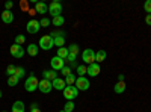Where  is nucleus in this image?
<instances>
[{
	"label": "nucleus",
	"instance_id": "obj_1",
	"mask_svg": "<svg viewBox=\"0 0 151 112\" xmlns=\"http://www.w3.org/2000/svg\"><path fill=\"white\" fill-rule=\"evenodd\" d=\"M38 85H40V80L36 79L35 74H29L26 77V82H24V88H26L27 92H35L38 90Z\"/></svg>",
	"mask_w": 151,
	"mask_h": 112
},
{
	"label": "nucleus",
	"instance_id": "obj_2",
	"mask_svg": "<svg viewBox=\"0 0 151 112\" xmlns=\"http://www.w3.org/2000/svg\"><path fill=\"white\" fill-rule=\"evenodd\" d=\"M79 95V90L74 85H67L64 90V97L67 98V102H74L76 97Z\"/></svg>",
	"mask_w": 151,
	"mask_h": 112
},
{
	"label": "nucleus",
	"instance_id": "obj_3",
	"mask_svg": "<svg viewBox=\"0 0 151 112\" xmlns=\"http://www.w3.org/2000/svg\"><path fill=\"white\" fill-rule=\"evenodd\" d=\"M48 14L52 15L53 18L55 17H59V15H62V3L60 2H52L48 5Z\"/></svg>",
	"mask_w": 151,
	"mask_h": 112
},
{
	"label": "nucleus",
	"instance_id": "obj_4",
	"mask_svg": "<svg viewBox=\"0 0 151 112\" xmlns=\"http://www.w3.org/2000/svg\"><path fill=\"white\" fill-rule=\"evenodd\" d=\"M82 61L88 65L94 64L95 62V50H92V48H85L83 53H82Z\"/></svg>",
	"mask_w": 151,
	"mask_h": 112
},
{
	"label": "nucleus",
	"instance_id": "obj_5",
	"mask_svg": "<svg viewBox=\"0 0 151 112\" xmlns=\"http://www.w3.org/2000/svg\"><path fill=\"white\" fill-rule=\"evenodd\" d=\"M53 46H55V41H53V38L50 35L41 36V40H40V48H42V50H50Z\"/></svg>",
	"mask_w": 151,
	"mask_h": 112
},
{
	"label": "nucleus",
	"instance_id": "obj_6",
	"mask_svg": "<svg viewBox=\"0 0 151 112\" xmlns=\"http://www.w3.org/2000/svg\"><path fill=\"white\" fill-rule=\"evenodd\" d=\"M76 88H77L79 91H88L89 90V80H88V77L86 76H83V77H77L76 79Z\"/></svg>",
	"mask_w": 151,
	"mask_h": 112
},
{
	"label": "nucleus",
	"instance_id": "obj_7",
	"mask_svg": "<svg viewBox=\"0 0 151 112\" xmlns=\"http://www.w3.org/2000/svg\"><path fill=\"white\" fill-rule=\"evenodd\" d=\"M50 65H52V70H55V71H60L62 68L65 67V61H64V59H60L59 56H55V58L50 59Z\"/></svg>",
	"mask_w": 151,
	"mask_h": 112
},
{
	"label": "nucleus",
	"instance_id": "obj_8",
	"mask_svg": "<svg viewBox=\"0 0 151 112\" xmlns=\"http://www.w3.org/2000/svg\"><path fill=\"white\" fill-rule=\"evenodd\" d=\"M9 52H11V55L14 56V58H17V59H20V58H23L24 56V53H26V50L21 47V46H18V44H12L11 46V48H9Z\"/></svg>",
	"mask_w": 151,
	"mask_h": 112
},
{
	"label": "nucleus",
	"instance_id": "obj_9",
	"mask_svg": "<svg viewBox=\"0 0 151 112\" xmlns=\"http://www.w3.org/2000/svg\"><path fill=\"white\" fill-rule=\"evenodd\" d=\"M40 21L38 20H30V21H27V24H26V29H27V33H30V35H35V33H38L40 32Z\"/></svg>",
	"mask_w": 151,
	"mask_h": 112
},
{
	"label": "nucleus",
	"instance_id": "obj_10",
	"mask_svg": "<svg viewBox=\"0 0 151 112\" xmlns=\"http://www.w3.org/2000/svg\"><path fill=\"white\" fill-rule=\"evenodd\" d=\"M52 88H53V85H52V82H50V80H45V79L40 80V85H38V90H40L42 94H48L50 91H52Z\"/></svg>",
	"mask_w": 151,
	"mask_h": 112
},
{
	"label": "nucleus",
	"instance_id": "obj_11",
	"mask_svg": "<svg viewBox=\"0 0 151 112\" xmlns=\"http://www.w3.org/2000/svg\"><path fill=\"white\" fill-rule=\"evenodd\" d=\"M100 71H101V68H100V64H97V62H94V64H91V65H88V76L89 77H97L98 74H100Z\"/></svg>",
	"mask_w": 151,
	"mask_h": 112
},
{
	"label": "nucleus",
	"instance_id": "obj_12",
	"mask_svg": "<svg viewBox=\"0 0 151 112\" xmlns=\"http://www.w3.org/2000/svg\"><path fill=\"white\" fill-rule=\"evenodd\" d=\"M0 18H2V21H3L5 24H11L12 21H14V12L5 9V11L2 12V15H0Z\"/></svg>",
	"mask_w": 151,
	"mask_h": 112
},
{
	"label": "nucleus",
	"instance_id": "obj_13",
	"mask_svg": "<svg viewBox=\"0 0 151 112\" xmlns=\"http://www.w3.org/2000/svg\"><path fill=\"white\" fill-rule=\"evenodd\" d=\"M52 85H53V88H55V90H58V91H64V90H65V86H67L65 79H60V77L55 79V80L52 82Z\"/></svg>",
	"mask_w": 151,
	"mask_h": 112
},
{
	"label": "nucleus",
	"instance_id": "obj_14",
	"mask_svg": "<svg viewBox=\"0 0 151 112\" xmlns=\"http://www.w3.org/2000/svg\"><path fill=\"white\" fill-rule=\"evenodd\" d=\"M35 11H36V14L44 15V14H47V12H48V5L44 3V2H38L35 5Z\"/></svg>",
	"mask_w": 151,
	"mask_h": 112
},
{
	"label": "nucleus",
	"instance_id": "obj_15",
	"mask_svg": "<svg viewBox=\"0 0 151 112\" xmlns=\"http://www.w3.org/2000/svg\"><path fill=\"white\" fill-rule=\"evenodd\" d=\"M42 79L53 82L55 79H58V73L55 70H45V71H42Z\"/></svg>",
	"mask_w": 151,
	"mask_h": 112
},
{
	"label": "nucleus",
	"instance_id": "obj_16",
	"mask_svg": "<svg viewBox=\"0 0 151 112\" xmlns=\"http://www.w3.org/2000/svg\"><path fill=\"white\" fill-rule=\"evenodd\" d=\"M53 41H55V46L56 47H64L65 46V32H62L60 35H58L56 38H53Z\"/></svg>",
	"mask_w": 151,
	"mask_h": 112
},
{
	"label": "nucleus",
	"instance_id": "obj_17",
	"mask_svg": "<svg viewBox=\"0 0 151 112\" xmlns=\"http://www.w3.org/2000/svg\"><path fill=\"white\" fill-rule=\"evenodd\" d=\"M106 58H107L106 50H98V52H95V62H97V64H101L103 61H106Z\"/></svg>",
	"mask_w": 151,
	"mask_h": 112
},
{
	"label": "nucleus",
	"instance_id": "obj_18",
	"mask_svg": "<svg viewBox=\"0 0 151 112\" xmlns=\"http://www.w3.org/2000/svg\"><path fill=\"white\" fill-rule=\"evenodd\" d=\"M24 109H26V106H24V103L21 100H17L12 105V112H24Z\"/></svg>",
	"mask_w": 151,
	"mask_h": 112
},
{
	"label": "nucleus",
	"instance_id": "obj_19",
	"mask_svg": "<svg viewBox=\"0 0 151 112\" xmlns=\"http://www.w3.org/2000/svg\"><path fill=\"white\" fill-rule=\"evenodd\" d=\"M56 56H59L60 59L67 61V58H68V48H67V47H60V48H58Z\"/></svg>",
	"mask_w": 151,
	"mask_h": 112
},
{
	"label": "nucleus",
	"instance_id": "obj_20",
	"mask_svg": "<svg viewBox=\"0 0 151 112\" xmlns=\"http://www.w3.org/2000/svg\"><path fill=\"white\" fill-rule=\"evenodd\" d=\"M38 52H40V48H38L36 44H29V46H27V55H29V56H36Z\"/></svg>",
	"mask_w": 151,
	"mask_h": 112
},
{
	"label": "nucleus",
	"instance_id": "obj_21",
	"mask_svg": "<svg viewBox=\"0 0 151 112\" xmlns=\"http://www.w3.org/2000/svg\"><path fill=\"white\" fill-rule=\"evenodd\" d=\"M76 73H77V77H83V76H86V73H88V67L86 65H77Z\"/></svg>",
	"mask_w": 151,
	"mask_h": 112
},
{
	"label": "nucleus",
	"instance_id": "obj_22",
	"mask_svg": "<svg viewBox=\"0 0 151 112\" xmlns=\"http://www.w3.org/2000/svg\"><path fill=\"white\" fill-rule=\"evenodd\" d=\"M125 88H127V86H125V82H118L115 86H113V90H115L116 94H122L125 91Z\"/></svg>",
	"mask_w": 151,
	"mask_h": 112
},
{
	"label": "nucleus",
	"instance_id": "obj_23",
	"mask_svg": "<svg viewBox=\"0 0 151 112\" xmlns=\"http://www.w3.org/2000/svg\"><path fill=\"white\" fill-rule=\"evenodd\" d=\"M65 23V18H64V15H59V17H55L53 20H52V24L53 26H56V27H60L62 24Z\"/></svg>",
	"mask_w": 151,
	"mask_h": 112
},
{
	"label": "nucleus",
	"instance_id": "obj_24",
	"mask_svg": "<svg viewBox=\"0 0 151 112\" xmlns=\"http://www.w3.org/2000/svg\"><path fill=\"white\" fill-rule=\"evenodd\" d=\"M68 55L77 58V55H79V46H77V44H71V46L68 47Z\"/></svg>",
	"mask_w": 151,
	"mask_h": 112
},
{
	"label": "nucleus",
	"instance_id": "obj_25",
	"mask_svg": "<svg viewBox=\"0 0 151 112\" xmlns=\"http://www.w3.org/2000/svg\"><path fill=\"white\" fill-rule=\"evenodd\" d=\"M18 82H20V79H18L17 76H9V77H8V85H9V86H17Z\"/></svg>",
	"mask_w": 151,
	"mask_h": 112
},
{
	"label": "nucleus",
	"instance_id": "obj_26",
	"mask_svg": "<svg viewBox=\"0 0 151 112\" xmlns=\"http://www.w3.org/2000/svg\"><path fill=\"white\" fill-rule=\"evenodd\" d=\"M76 79H77V77H76V74L71 73V74H68V76L65 77V83L67 85H74L76 83Z\"/></svg>",
	"mask_w": 151,
	"mask_h": 112
},
{
	"label": "nucleus",
	"instance_id": "obj_27",
	"mask_svg": "<svg viewBox=\"0 0 151 112\" xmlns=\"http://www.w3.org/2000/svg\"><path fill=\"white\" fill-rule=\"evenodd\" d=\"M74 109H76V103L74 102H67L65 106H64V111L65 112H73Z\"/></svg>",
	"mask_w": 151,
	"mask_h": 112
},
{
	"label": "nucleus",
	"instance_id": "obj_28",
	"mask_svg": "<svg viewBox=\"0 0 151 112\" xmlns=\"http://www.w3.org/2000/svg\"><path fill=\"white\" fill-rule=\"evenodd\" d=\"M15 76H17L18 79L24 77V76H26V70H24L23 67H17V70H15Z\"/></svg>",
	"mask_w": 151,
	"mask_h": 112
},
{
	"label": "nucleus",
	"instance_id": "obj_29",
	"mask_svg": "<svg viewBox=\"0 0 151 112\" xmlns=\"http://www.w3.org/2000/svg\"><path fill=\"white\" fill-rule=\"evenodd\" d=\"M15 70H17V67H15V65L9 64V65H8V68H6V74H8V76H15Z\"/></svg>",
	"mask_w": 151,
	"mask_h": 112
},
{
	"label": "nucleus",
	"instance_id": "obj_30",
	"mask_svg": "<svg viewBox=\"0 0 151 112\" xmlns=\"http://www.w3.org/2000/svg\"><path fill=\"white\" fill-rule=\"evenodd\" d=\"M50 24H52L50 18H41V20H40V26H41V27H48Z\"/></svg>",
	"mask_w": 151,
	"mask_h": 112
},
{
	"label": "nucleus",
	"instance_id": "obj_31",
	"mask_svg": "<svg viewBox=\"0 0 151 112\" xmlns=\"http://www.w3.org/2000/svg\"><path fill=\"white\" fill-rule=\"evenodd\" d=\"M24 41H26V36H24V35H17V36H15V44L21 46Z\"/></svg>",
	"mask_w": 151,
	"mask_h": 112
},
{
	"label": "nucleus",
	"instance_id": "obj_32",
	"mask_svg": "<svg viewBox=\"0 0 151 112\" xmlns=\"http://www.w3.org/2000/svg\"><path fill=\"white\" fill-rule=\"evenodd\" d=\"M144 9H145L147 14H151V0H147L144 3Z\"/></svg>",
	"mask_w": 151,
	"mask_h": 112
},
{
	"label": "nucleus",
	"instance_id": "obj_33",
	"mask_svg": "<svg viewBox=\"0 0 151 112\" xmlns=\"http://www.w3.org/2000/svg\"><path fill=\"white\" fill-rule=\"evenodd\" d=\"M60 73H62V74H64V77H67V76H68V74H71V68H70L68 65H65L64 68H62V70H60Z\"/></svg>",
	"mask_w": 151,
	"mask_h": 112
},
{
	"label": "nucleus",
	"instance_id": "obj_34",
	"mask_svg": "<svg viewBox=\"0 0 151 112\" xmlns=\"http://www.w3.org/2000/svg\"><path fill=\"white\" fill-rule=\"evenodd\" d=\"M30 112H41V111H40V108H38L36 103H33V105L30 106Z\"/></svg>",
	"mask_w": 151,
	"mask_h": 112
},
{
	"label": "nucleus",
	"instance_id": "obj_35",
	"mask_svg": "<svg viewBox=\"0 0 151 112\" xmlns=\"http://www.w3.org/2000/svg\"><path fill=\"white\" fill-rule=\"evenodd\" d=\"M12 6H14V3H12V2H6V3H5V9H6V11H11Z\"/></svg>",
	"mask_w": 151,
	"mask_h": 112
},
{
	"label": "nucleus",
	"instance_id": "obj_36",
	"mask_svg": "<svg viewBox=\"0 0 151 112\" xmlns=\"http://www.w3.org/2000/svg\"><path fill=\"white\" fill-rule=\"evenodd\" d=\"M145 23L148 24V26H151V14H147V17H145Z\"/></svg>",
	"mask_w": 151,
	"mask_h": 112
},
{
	"label": "nucleus",
	"instance_id": "obj_37",
	"mask_svg": "<svg viewBox=\"0 0 151 112\" xmlns=\"http://www.w3.org/2000/svg\"><path fill=\"white\" fill-rule=\"evenodd\" d=\"M21 8H23V9H27V11H29V5H27L26 2H23V3H21Z\"/></svg>",
	"mask_w": 151,
	"mask_h": 112
},
{
	"label": "nucleus",
	"instance_id": "obj_38",
	"mask_svg": "<svg viewBox=\"0 0 151 112\" xmlns=\"http://www.w3.org/2000/svg\"><path fill=\"white\" fill-rule=\"evenodd\" d=\"M118 82H124V74H119L118 76Z\"/></svg>",
	"mask_w": 151,
	"mask_h": 112
},
{
	"label": "nucleus",
	"instance_id": "obj_39",
	"mask_svg": "<svg viewBox=\"0 0 151 112\" xmlns=\"http://www.w3.org/2000/svg\"><path fill=\"white\" fill-rule=\"evenodd\" d=\"M29 14H30V15H35L36 11H35V9H29Z\"/></svg>",
	"mask_w": 151,
	"mask_h": 112
},
{
	"label": "nucleus",
	"instance_id": "obj_40",
	"mask_svg": "<svg viewBox=\"0 0 151 112\" xmlns=\"http://www.w3.org/2000/svg\"><path fill=\"white\" fill-rule=\"evenodd\" d=\"M3 97V94H2V91H0V98H2Z\"/></svg>",
	"mask_w": 151,
	"mask_h": 112
},
{
	"label": "nucleus",
	"instance_id": "obj_41",
	"mask_svg": "<svg viewBox=\"0 0 151 112\" xmlns=\"http://www.w3.org/2000/svg\"><path fill=\"white\" fill-rule=\"evenodd\" d=\"M59 112H65V111H64V109H62V111H59Z\"/></svg>",
	"mask_w": 151,
	"mask_h": 112
},
{
	"label": "nucleus",
	"instance_id": "obj_42",
	"mask_svg": "<svg viewBox=\"0 0 151 112\" xmlns=\"http://www.w3.org/2000/svg\"><path fill=\"white\" fill-rule=\"evenodd\" d=\"M2 112H8V111H2Z\"/></svg>",
	"mask_w": 151,
	"mask_h": 112
}]
</instances>
